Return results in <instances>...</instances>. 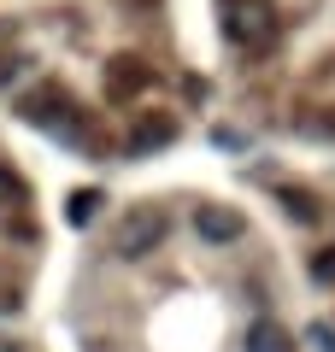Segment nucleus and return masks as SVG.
<instances>
[{"label":"nucleus","instance_id":"nucleus-1","mask_svg":"<svg viewBox=\"0 0 335 352\" xmlns=\"http://www.w3.org/2000/svg\"><path fill=\"white\" fill-rule=\"evenodd\" d=\"M218 18H223L230 47H241L247 59H265V53L283 41V12H276V0H218Z\"/></svg>","mask_w":335,"mask_h":352},{"label":"nucleus","instance_id":"nucleus-2","mask_svg":"<svg viewBox=\"0 0 335 352\" xmlns=\"http://www.w3.org/2000/svg\"><path fill=\"white\" fill-rule=\"evenodd\" d=\"M159 241H165V212L159 206H136V212H124L118 229H112V252L118 258H148Z\"/></svg>","mask_w":335,"mask_h":352},{"label":"nucleus","instance_id":"nucleus-3","mask_svg":"<svg viewBox=\"0 0 335 352\" xmlns=\"http://www.w3.org/2000/svg\"><path fill=\"white\" fill-rule=\"evenodd\" d=\"M24 118H30V124H41V129H53V135H59V129H71V124H83L65 88H36V94L24 100Z\"/></svg>","mask_w":335,"mask_h":352},{"label":"nucleus","instance_id":"nucleus-4","mask_svg":"<svg viewBox=\"0 0 335 352\" xmlns=\"http://www.w3.org/2000/svg\"><path fill=\"white\" fill-rule=\"evenodd\" d=\"M148 88H153L148 59H136V53H118V59L106 65V94H112V100H136V94H148Z\"/></svg>","mask_w":335,"mask_h":352},{"label":"nucleus","instance_id":"nucleus-5","mask_svg":"<svg viewBox=\"0 0 335 352\" xmlns=\"http://www.w3.org/2000/svg\"><path fill=\"white\" fill-rule=\"evenodd\" d=\"M194 235L212 241V247H236V241L247 235V223H241L230 206H200V212H194Z\"/></svg>","mask_w":335,"mask_h":352},{"label":"nucleus","instance_id":"nucleus-6","mask_svg":"<svg viewBox=\"0 0 335 352\" xmlns=\"http://www.w3.org/2000/svg\"><path fill=\"white\" fill-rule=\"evenodd\" d=\"M171 141H176V118H141V124L130 129V141H124V147L141 159V153H159V147H171Z\"/></svg>","mask_w":335,"mask_h":352},{"label":"nucleus","instance_id":"nucleus-7","mask_svg":"<svg viewBox=\"0 0 335 352\" xmlns=\"http://www.w3.org/2000/svg\"><path fill=\"white\" fill-rule=\"evenodd\" d=\"M247 352H294V335H288L276 317H253L247 323V340H241Z\"/></svg>","mask_w":335,"mask_h":352},{"label":"nucleus","instance_id":"nucleus-8","mask_svg":"<svg viewBox=\"0 0 335 352\" xmlns=\"http://www.w3.org/2000/svg\"><path fill=\"white\" fill-rule=\"evenodd\" d=\"M283 212L294 217V223H318L323 206H318V194H312V188H283Z\"/></svg>","mask_w":335,"mask_h":352},{"label":"nucleus","instance_id":"nucleus-9","mask_svg":"<svg viewBox=\"0 0 335 352\" xmlns=\"http://www.w3.org/2000/svg\"><path fill=\"white\" fill-rule=\"evenodd\" d=\"M18 200H24V188H18V176H12V164L0 159V212H12Z\"/></svg>","mask_w":335,"mask_h":352},{"label":"nucleus","instance_id":"nucleus-10","mask_svg":"<svg viewBox=\"0 0 335 352\" xmlns=\"http://www.w3.org/2000/svg\"><path fill=\"white\" fill-rule=\"evenodd\" d=\"M94 212H100V194H94V188L71 194V223H77V229H83V223H88V217H94Z\"/></svg>","mask_w":335,"mask_h":352},{"label":"nucleus","instance_id":"nucleus-11","mask_svg":"<svg viewBox=\"0 0 335 352\" xmlns=\"http://www.w3.org/2000/svg\"><path fill=\"white\" fill-rule=\"evenodd\" d=\"M312 282H323V288H335V247H323L318 258H312Z\"/></svg>","mask_w":335,"mask_h":352},{"label":"nucleus","instance_id":"nucleus-12","mask_svg":"<svg viewBox=\"0 0 335 352\" xmlns=\"http://www.w3.org/2000/svg\"><path fill=\"white\" fill-rule=\"evenodd\" d=\"M312 346H318V352H335V329H312Z\"/></svg>","mask_w":335,"mask_h":352},{"label":"nucleus","instance_id":"nucleus-13","mask_svg":"<svg viewBox=\"0 0 335 352\" xmlns=\"http://www.w3.org/2000/svg\"><path fill=\"white\" fill-rule=\"evenodd\" d=\"M0 352H24V346H18V340H6V335H0Z\"/></svg>","mask_w":335,"mask_h":352}]
</instances>
